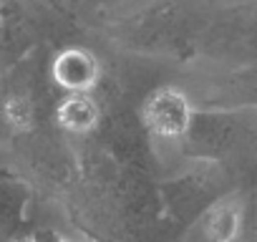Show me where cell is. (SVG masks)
<instances>
[{
	"label": "cell",
	"mask_w": 257,
	"mask_h": 242,
	"mask_svg": "<svg viewBox=\"0 0 257 242\" xmlns=\"http://www.w3.org/2000/svg\"><path fill=\"white\" fill-rule=\"evenodd\" d=\"M147 124L162 137H179L189 127V103L179 91L164 88L147 101Z\"/></svg>",
	"instance_id": "obj_1"
},
{
	"label": "cell",
	"mask_w": 257,
	"mask_h": 242,
	"mask_svg": "<svg viewBox=\"0 0 257 242\" xmlns=\"http://www.w3.org/2000/svg\"><path fill=\"white\" fill-rule=\"evenodd\" d=\"M53 73L61 86H66L76 93V91H88L96 83L98 66H96L93 56H88L86 51H66L56 61Z\"/></svg>",
	"instance_id": "obj_2"
},
{
	"label": "cell",
	"mask_w": 257,
	"mask_h": 242,
	"mask_svg": "<svg viewBox=\"0 0 257 242\" xmlns=\"http://www.w3.org/2000/svg\"><path fill=\"white\" fill-rule=\"evenodd\" d=\"M58 121L71 132H88L98 121V108H96V103H93V98L88 93L76 91L73 96H68L61 103Z\"/></svg>",
	"instance_id": "obj_3"
},
{
	"label": "cell",
	"mask_w": 257,
	"mask_h": 242,
	"mask_svg": "<svg viewBox=\"0 0 257 242\" xmlns=\"http://www.w3.org/2000/svg\"><path fill=\"white\" fill-rule=\"evenodd\" d=\"M239 222H242L239 209L232 204H222L209 212V217L204 222V232H207L209 242H232L239 234Z\"/></svg>",
	"instance_id": "obj_4"
}]
</instances>
